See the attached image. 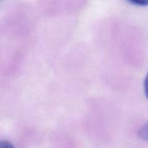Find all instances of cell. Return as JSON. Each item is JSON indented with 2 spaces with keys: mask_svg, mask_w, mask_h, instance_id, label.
Returning <instances> with one entry per match:
<instances>
[{
  "mask_svg": "<svg viewBox=\"0 0 148 148\" xmlns=\"http://www.w3.org/2000/svg\"><path fill=\"white\" fill-rule=\"evenodd\" d=\"M140 135L142 138L148 140V124L143 127L140 132Z\"/></svg>",
  "mask_w": 148,
  "mask_h": 148,
  "instance_id": "cell-1",
  "label": "cell"
},
{
  "mask_svg": "<svg viewBox=\"0 0 148 148\" xmlns=\"http://www.w3.org/2000/svg\"><path fill=\"white\" fill-rule=\"evenodd\" d=\"M132 4H136L140 6H147L148 5V0H127Z\"/></svg>",
  "mask_w": 148,
  "mask_h": 148,
  "instance_id": "cell-2",
  "label": "cell"
},
{
  "mask_svg": "<svg viewBox=\"0 0 148 148\" xmlns=\"http://www.w3.org/2000/svg\"><path fill=\"white\" fill-rule=\"evenodd\" d=\"M0 148H14L11 143L7 140L1 141L0 143Z\"/></svg>",
  "mask_w": 148,
  "mask_h": 148,
  "instance_id": "cell-3",
  "label": "cell"
},
{
  "mask_svg": "<svg viewBox=\"0 0 148 148\" xmlns=\"http://www.w3.org/2000/svg\"><path fill=\"white\" fill-rule=\"evenodd\" d=\"M145 92L146 96L148 98V73L147 74L145 79Z\"/></svg>",
  "mask_w": 148,
  "mask_h": 148,
  "instance_id": "cell-4",
  "label": "cell"
}]
</instances>
